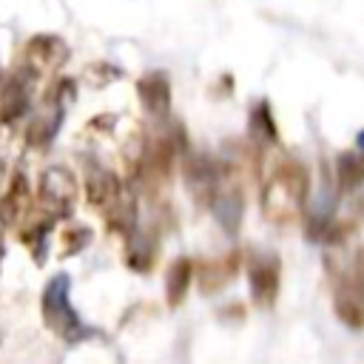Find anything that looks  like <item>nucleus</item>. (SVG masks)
I'll return each mask as SVG.
<instances>
[{
	"label": "nucleus",
	"instance_id": "7",
	"mask_svg": "<svg viewBox=\"0 0 364 364\" xmlns=\"http://www.w3.org/2000/svg\"><path fill=\"white\" fill-rule=\"evenodd\" d=\"M68 46L57 34H34L23 46V68H28L37 80L60 74V68L68 63Z\"/></svg>",
	"mask_w": 364,
	"mask_h": 364
},
{
	"label": "nucleus",
	"instance_id": "2",
	"mask_svg": "<svg viewBox=\"0 0 364 364\" xmlns=\"http://www.w3.org/2000/svg\"><path fill=\"white\" fill-rule=\"evenodd\" d=\"M74 80L71 77H57L46 85L37 108H31V122L26 125V145L34 151H46L54 136L63 128L65 111L74 102Z\"/></svg>",
	"mask_w": 364,
	"mask_h": 364
},
{
	"label": "nucleus",
	"instance_id": "6",
	"mask_svg": "<svg viewBox=\"0 0 364 364\" xmlns=\"http://www.w3.org/2000/svg\"><path fill=\"white\" fill-rule=\"evenodd\" d=\"M37 82L40 80L23 65H17L9 77L0 80V128L3 131H11L31 114Z\"/></svg>",
	"mask_w": 364,
	"mask_h": 364
},
{
	"label": "nucleus",
	"instance_id": "16",
	"mask_svg": "<svg viewBox=\"0 0 364 364\" xmlns=\"http://www.w3.org/2000/svg\"><path fill=\"white\" fill-rule=\"evenodd\" d=\"M91 242V228L82 222H71L60 230V253L63 256H74L80 250H85Z\"/></svg>",
	"mask_w": 364,
	"mask_h": 364
},
{
	"label": "nucleus",
	"instance_id": "14",
	"mask_svg": "<svg viewBox=\"0 0 364 364\" xmlns=\"http://www.w3.org/2000/svg\"><path fill=\"white\" fill-rule=\"evenodd\" d=\"M336 185H338V193H350L364 185V156L361 154L344 151L336 156Z\"/></svg>",
	"mask_w": 364,
	"mask_h": 364
},
{
	"label": "nucleus",
	"instance_id": "8",
	"mask_svg": "<svg viewBox=\"0 0 364 364\" xmlns=\"http://www.w3.org/2000/svg\"><path fill=\"white\" fill-rule=\"evenodd\" d=\"M182 176H185V188L193 196V202L199 208H208L219 191L222 182V168L213 156L208 154H193L185 151L182 154Z\"/></svg>",
	"mask_w": 364,
	"mask_h": 364
},
{
	"label": "nucleus",
	"instance_id": "19",
	"mask_svg": "<svg viewBox=\"0 0 364 364\" xmlns=\"http://www.w3.org/2000/svg\"><path fill=\"white\" fill-rule=\"evenodd\" d=\"M355 145H358V151H361V154H364V131H361V134H358V136H355Z\"/></svg>",
	"mask_w": 364,
	"mask_h": 364
},
{
	"label": "nucleus",
	"instance_id": "1",
	"mask_svg": "<svg viewBox=\"0 0 364 364\" xmlns=\"http://www.w3.org/2000/svg\"><path fill=\"white\" fill-rule=\"evenodd\" d=\"M310 196V171L301 159L279 156L270 162L267 176L262 179V213L276 225H290L307 205Z\"/></svg>",
	"mask_w": 364,
	"mask_h": 364
},
{
	"label": "nucleus",
	"instance_id": "5",
	"mask_svg": "<svg viewBox=\"0 0 364 364\" xmlns=\"http://www.w3.org/2000/svg\"><path fill=\"white\" fill-rule=\"evenodd\" d=\"M333 307L347 327H364V250H358L355 259L338 270L333 284Z\"/></svg>",
	"mask_w": 364,
	"mask_h": 364
},
{
	"label": "nucleus",
	"instance_id": "17",
	"mask_svg": "<svg viewBox=\"0 0 364 364\" xmlns=\"http://www.w3.org/2000/svg\"><path fill=\"white\" fill-rule=\"evenodd\" d=\"M6 176H9V162H6V154L0 151V188L6 185Z\"/></svg>",
	"mask_w": 364,
	"mask_h": 364
},
{
	"label": "nucleus",
	"instance_id": "18",
	"mask_svg": "<svg viewBox=\"0 0 364 364\" xmlns=\"http://www.w3.org/2000/svg\"><path fill=\"white\" fill-rule=\"evenodd\" d=\"M3 256H6V239H3V230H0V264H3Z\"/></svg>",
	"mask_w": 364,
	"mask_h": 364
},
{
	"label": "nucleus",
	"instance_id": "11",
	"mask_svg": "<svg viewBox=\"0 0 364 364\" xmlns=\"http://www.w3.org/2000/svg\"><path fill=\"white\" fill-rule=\"evenodd\" d=\"M136 97L145 114L165 119L171 114V80L165 71H145L136 80Z\"/></svg>",
	"mask_w": 364,
	"mask_h": 364
},
{
	"label": "nucleus",
	"instance_id": "3",
	"mask_svg": "<svg viewBox=\"0 0 364 364\" xmlns=\"http://www.w3.org/2000/svg\"><path fill=\"white\" fill-rule=\"evenodd\" d=\"M40 310H43V321L51 333H57L65 341H82L91 336V330L82 324L80 313L71 304V279L68 273H57L48 279V284L43 287L40 296Z\"/></svg>",
	"mask_w": 364,
	"mask_h": 364
},
{
	"label": "nucleus",
	"instance_id": "13",
	"mask_svg": "<svg viewBox=\"0 0 364 364\" xmlns=\"http://www.w3.org/2000/svg\"><path fill=\"white\" fill-rule=\"evenodd\" d=\"M191 279H193V262L185 259V256L173 259L171 267H168V273H165V296H168V304H171V307L182 304Z\"/></svg>",
	"mask_w": 364,
	"mask_h": 364
},
{
	"label": "nucleus",
	"instance_id": "10",
	"mask_svg": "<svg viewBox=\"0 0 364 364\" xmlns=\"http://www.w3.org/2000/svg\"><path fill=\"white\" fill-rule=\"evenodd\" d=\"M247 279H250V296L259 307H270L279 293V256L262 253L253 256L247 264Z\"/></svg>",
	"mask_w": 364,
	"mask_h": 364
},
{
	"label": "nucleus",
	"instance_id": "15",
	"mask_svg": "<svg viewBox=\"0 0 364 364\" xmlns=\"http://www.w3.org/2000/svg\"><path fill=\"white\" fill-rule=\"evenodd\" d=\"M236 267H239V253H225L219 259L205 262V267H202V290H208V293L219 290L222 284H228L233 279Z\"/></svg>",
	"mask_w": 364,
	"mask_h": 364
},
{
	"label": "nucleus",
	"instance_id": "9",
	"mask_svg": "<svg viewBox=\"0 0 364 364\" xmlns=\"http://www.w3.org/2000/svg\"><path fill=\"white\" fill-rule=\"evenodd\" d=\"M31 208V182L23 168H14L6 176V191L0 196V228H14Z\"/></svg>",
	"mask_w": 364,
	"mask_h": 364
},
{
	"label": "nucleus",
	"instance_id": "12",
	"mask_svg": "<svg viewBox=\"0 0 364 364\" xmlns=\"http://www.w3.org/2000/svg\"><path fill=\"white\" fill-rule=\"evenodd\" d=\"M247 136H250V142H264V145H276L279 142V128H276V119H273V111H270L267 100H259L250 108V114H247Z\"/></svg>",
	"mask_w": 364,
	"mask_h": 364
},
{
	"label": "nucleus",
	"instance_id": "4",
	"mask_svg": "<svg viewBox=\"0 0 364 364\" xmlns=\"http://www.w3.org/2000/svg\"><path fill=\"white\" fill-rule=\"evenodd\" d=\"M77 196H80V182L74 171L65 165H48L37 179V191L31 193V208L48 216L51 222H63L74 213Z\"/></svg>",
	"mask_w": 364,
	"mask_h": 364
}]
</instances>
